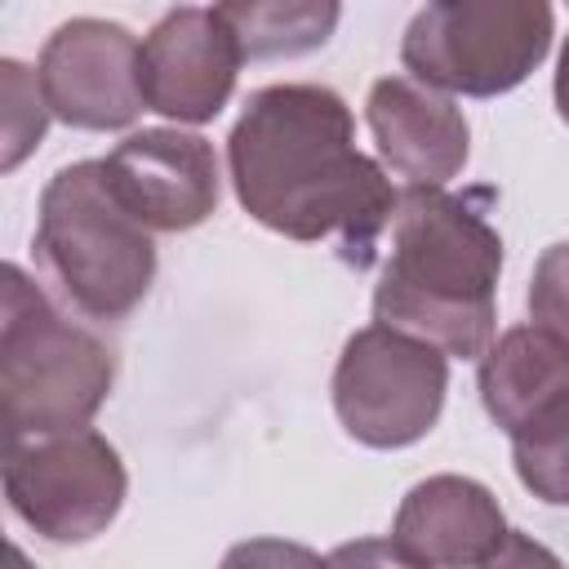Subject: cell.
I'll use <instances>...</instances> for the list:
<instances>
[{
	"mask_svg": "<svg viewBox=\"0 0 569 569\" xmlns=\"http://www.w3.org/2000/svg\"><path fill=\"white\" fill-rule=\"evenodd\" d=\"M227 169L253 222L302 244L338 240L347 262L373 267L400 191L356 151L342 93L307 80L253 89L227 138Z\"/></svg>",
	"mask_w": 569,
	"mask_h": 569,
	"instance_id": "6da1fadb",
	"label": "cell"
},
{
	"mask_svg": "<svg viewBox=\"0 0 569 569\" xmlns=\"http://www.w3.org/2000/svg\"><path fill=\"white\" fill-rule=\"evenodd\" d=\"M502 236L471 196L405 187L387 227V258L373 284V320L422 338L458 360L493 347Z\"/></svg>",
	"mask_w": 569,
	"mask_h": 569,
	"instance_id": "7a4b0ae2",
	"label": "cell"
},
{
	"mask_svg": "<svg viewBox=\"0 0 569 569\" xmlns=\"http://www.w3.org/2000/svg\"><path fill=\"white\" fill-rule=\"evenodd\" d=\"M4 320H0V422L4 445L80 431L102 409L116 382L111 351L67 320L44 289L4 262Z\"/></svg>",
	"mask_w": 569,
	"mask_h": 569,
	"instance_id": "3957f363",
	"label": "cell"
},
{
	"mask_svg": "<svg viewBox=\"0 0 569 569\" xmlns=\"http://www.w3.org/2000/svg\"><path fill=\"white\" fill-rule=\"evenodd\" d=\"M36 258L84 320H124L156 280V240L116 200L102 160L62 164L44 182Z\"/></svg>",
	"mask_w": 569,
	"mask_h": 569,
	"instance_id": "277c9868",
	"label": "cell"
},
{
	"mask_svg": "<svg viewBox=\"0 0 569 569\" xmlns=\"http://www.w3.org/2000/svg\"><path fill=\"white\" fill-rule=\"evenodd\" d=\"M551 36L547 0H436L409 18L400 62L427 89L498 98L542 67Z\"/></svg>",
	"mask_w": 569,
	"mask_h": 569,
	"instance_id": "5b68a950",
	"label": "cell"
},
{
	"mask_svg": "<svg viewBox=\"0 0 569 569\" xmlns=\"http://www.w3.org/2000/svg\"><path fill=\"white\" fill-rule=\"evenodd\" d=\"M449 356L387 325H365L347 338L333 369V409L342 431L369 449L418 445L445 409Z\"/></svg>",
	"mask_w": 569,
	"mask_h": 569,
	"instance_id": "8992f818",
	"label": "cell"
},
{
	"mask_svg": "<svg viewBox=\"0 0 569 569\" xmlns=\"http://www.w3.org/2000/svg\"><path fill=\"white\" fill-rule=\"evenodd\" d=\"M124 493V462L93 427L4 445V498L13 516L49 542L67 547L107 533Z\"/></svg>",
	"mask_w": 569,
	"mask_h": 569,
	"instance_id": "52a82bcc",
	"label": "cell"
},
{
	"mask_svg": "<svg viewBox=\"0 0 569 569\" xmlns=\"http://www.w3.org/2000/svg\"><path fill=\"white\" fill-rule=\"evenodd\" d=\"M138 58L142 44L129 27L107 18H71L62 22L44 49H40V89L53 111V120L71 129H129L142 102L138 84Z\"/></svg>",
	"mask_w": 569,
	"mask_h": 569,
	"instance_id": "ba28073f",
	"label": "cell"
},
{
	"mask_svg": "<svg viewBox=\"0 0 569 569\" xmlns=\"http://www.w3.org/2000/svg\"><path fill=\"white\" fill-rule=\"evenodd\" d=\"M240 44L231 27L222 22L218 4H182L169 9L147 36H142V58H138V84L147 111L178 120V124H204L213 120L240 76Z\"/></svg>",
	"mask_w": 569,
	"mask_h": 569,
	"instance_id": "9c48e42d",
	"label": "cell"
},
{
	"mask_svg": "<svg viewBox=\"0 0 569 569\" xmlns=\"http://www.w3.org/2000/svg\"><path fill=\"white\" fill-rule=\"evenodd\" d=\"M102 164L116 200L147 231H191L222 200L218 151L187 129H138Z\"/></svg>",
	"mask_w": 569,
	"mask_h": 569,
	"instance_id": "30bf717a",
	"label": "cell"
},
{
	"mask_svg": "<svg viewBox=\"0 0 569 569\" xmlns=\"http://www.w3.org/2000/svg\"><path fill=\"white\" fill-rule=\"evenodd\" d=\"M365 120L382 164L409 187H445L471 156L462 107L413 76H382L365 98Z\"/></svg>",
	"mask_w": 569,
	"mask_h": 569,
	"instance_id": "8fae6325",
	"label": "cell"
},
{
	"mask_svg": "<svg viewBox=\"0 0 569 569\" xmlns=\"http://www.w3.org/2000/svg\"><path fill=\"white\" fill-rule=\"evenodd\" d=\"M502 533L507 520L493 489L453 471L418 480L400 498L391 525V538L431 569H480Z\"/></svg>",
	"mask_w": 569,
	"mask_h": 569,
	"instance_id": "7c38bea8",
	"label": "cell"
},
{
	"mask_svg": "<svg viewBox=\"0 0 569 569\" xmlns=\"http://www.w3.org/2000/svg\"><path fill=\"white\" fill-rule=\"evenodd\" d=\"M569 396V338L542 325H511L480 356V400L498 431L516 436Z\"/></svg>",
	"mask_w": 569,
	"mask_h": 569,
	"instance_id": "4fadbf2b",
	"label": "cell"
},
{
	"mask_svg": "<svg viewBox=\"0 0 569 569\" xmlns=\"http://www.w3.org/2000/svg\"><path fill=\"white\" fill-rule=\"evenodd\" d=\"M218 13L249 62L311 53L333 36L342 18L333 0H240V4H218Z\"/></svg>",
	"mask_w": 569,
	"mask_h": 569,
	"instance_id": "5bb4252c",
	"label": "cell"
},
{
	"mask_svg": "<svg viewBox=\"0 0 569 569\" xmlns=\"http://www.w3.org/2000/svg\"><path fill=\"white\" fill-rule=\"evenodd\" d=\"M511 462L538 502L569 507V396L511 436Z\"/></svg>",
	"mask_w": 569,
	"mask_h": 569,
	"instance_id": "9a60e30c",
	"label": "cell"
},
{
	"mask_svg": "<svg viewBox=\"0 0 569 569\" xmlns=\"http://www.w3.org/2000/svg\"><path fill=\"white\" fill-rule=\"evenodd\" d=\"M0 102H4V156L0 169L13 173L44 138L49 129V102L40 89V76L22 67L18 58H0Z\"/></svg>",
	"mask_w": 569,
	"mask_h": 569,
	"instance_id": "2e32d148",
	"label": "cell"
},
{
	"mask_svg": "<svg viewBox=\"0 0 569 569\" xmlns=\"http://www.w3.org/2000/svg\"><path fill=\"white\" fill-rule=\"evenodd\" d=\"M529 316L533 325L569 338V240L542 249L529 280Z\"/></svg>",
	"mask_w": 569,
	"mask_h": 569,
	"instance_id": "e0dca14e",
	"label": "cell"
},
{
	"mask_svg": "<svg viewBox=\"0 0 569 569\" xmlns=\"http://www.w3.org/2000/svg\"><path fill=\"white\" fill-rule=\"evenodd\" d=\"M218 569H329L311 547L289 538H244L236 542Z\"/></svg>",
	"mask_w": 569,
	"mask_h": 569,
	"instance_id": "ac0fdd59",
	"label": "cell"
},
{
	"mask_svg": "<svg viewBox=\"0 0 569 569\" xmlns=\"http://www.w3.org/2000/svg\"><path fill=\"white\" fill-rule=\"evenodd\" d=\"M329 569H431L418 556H409L396 538H356V542H338L325 556Z\"/></svg>",
	"mask_w": 569,
	"mask_h": 569,
	"instance_id": "d6986e66",
	"label": "cell"
},
{
	"mask_svg": "<svg viewBox=\"0 0 569 569\" xmlns=\"http://www.w3.org/2000/svg\"><path fill=\"white\" fill-rule=\"evenodd\" d=\"M480 569H565V565H560V556H556L551 547H542L538 538H529V533H520V529H507L502 542L485 556Z\"/></svg>",
	"mask_w": 569,
	"mask_h": 569,
	"instance_id": "ffe728a7",
	"label": "cell"
},
{
	"mask_svg": "<svg viewBox=\"0 0 569 569\" xmlns=\"http://www.w3.org/2000/svg\"><path fill=\"white\" fill-rule=\"evenodd\" d=\"M556 111H560V120L569 124V36H565V44H560V62H556Z\"/></svg>",
	"mask_w": 569,
	"mask_h": 569,
	"instance_id": "44dd1931",
	"label": "cell"
}]
</instances>
